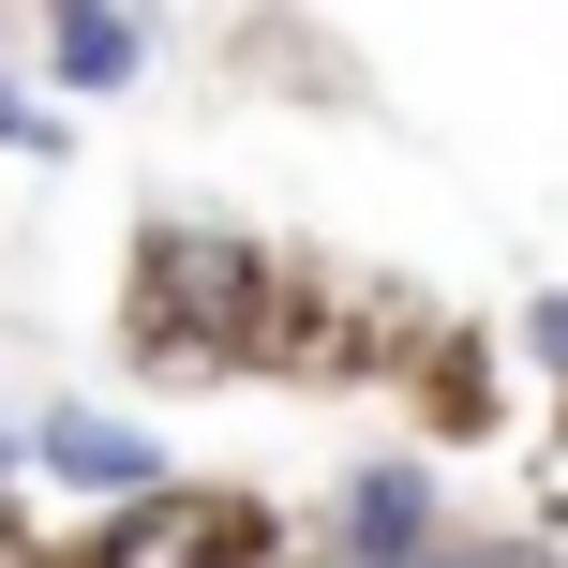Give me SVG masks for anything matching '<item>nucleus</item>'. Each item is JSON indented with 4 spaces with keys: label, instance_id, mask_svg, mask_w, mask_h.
Returning a JSON list of instances; mask_svg holds the SVG:
<instances>
[{
    "label": "nucleus",
    "instance_id": "nucleus-1",
    "mask_svg": "<svg viewBox=\"0 0 568 568\" xmlns=\"http://www.w3.org/2000/svg\"><path fill=\"white\" fill-rule=\"evenodd\" d=\"M225 539H240V524L210 509V494H135V509L105 524V554H90V568H225Z\"/></svg>",
    "mask_w": 568,
    "mask_h": 568
},
{
    "label": "nucleus",
    "instance_id": "nucleus-2",
    "mask_svg": "<svg viewBox=\"0 0 568 568\" xmlns=\"http://www.w3.org/2000/svg\"><path fill=\"white\" fill-rule=\"evenodd\" d=\"M45 464H60L75 494H150V464H165V449H150L135 419H90V404H75V419H45Z\"/></svg>",
    "mask_w": 568,
    "mask_h": 568
},
{
    "label": "nucleus",
    "instance_id": "nucleus-3",
    "mask_svg": "<svg viewBox=\"0 0 568 568\" xmlns=\"http://www.w3.org/2000/svg\"><path fill=\"white\" fill-rule=\"evenodd\" d=\"M60 75H75V90H120V75H135V30H120L105 0H60Z\"/></svg>",
    "mask_w": 568,
    "mask_h": 568
},
{
    "label": "nucleus",
    "instance_id": "nucleus-4",
    "mask_svg": "<svg viewBox=\"0 0 568 568\" xmlns=\"http://www.w3.org/2000/svg\"><path fill=\"white\" fill-rule=\"evenodd\" d=\"M359 539H374V554L419 539V479H374V494H359Z\"/></svg>",
    "mask_w": 568,
    "mask_h": 568
},
{
    "label": "nucleus",
    "instance_id": "nucleus-5",
    "mask_svg": "<svg viewBox=\"0 0 568 568\" xmlns=\"http://www.w3.org/2000/svg\"><path fill=\"white\" fill-rule=\"evenodd\" d=\"M0 150H60V135H45V120H30V105H16V90H0Z\"/></svg>",
    "mask_w": 568,
    "mask_h": 568
}]
</instances>
